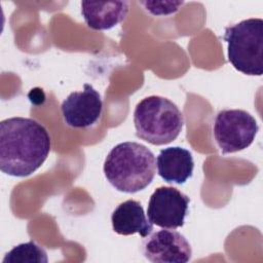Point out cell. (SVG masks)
Returning <instances> with one entry per match:
<instances>
[{
	"instance_id": "1",
	"label": "cell",
	"mask_w": 263,
	"mask_h": 263,
	"mask_svg": "<svg viewBox=\"0 0 263 263\" xmlns=\"http://www.w3.org/2000/svg\"><path fill=\"white\" fill-rule=\"evenodd\" d=\"M50 136L37 120L10 117L0 122V170L27 177L37 171L50 151Z\"/></svg>"
},
{
	"instance_id": "2",
	"label": "cell",
	"mask_w": 263,
	"mask_h": 263,
	"mask_svg": "<svg viewBox=\"0 0 263 263\" xmlns=\"http://www.w3.org/2000/svg\"><path fill=\"white\" fill-rule=\"evenodd\" d=\"M103 171L107 181L118 191L136 193L153 181L155 156L137 142H122L113 147L105 158Z\"/></svg>"
},
{
	"instance_id": "3",
	"label": "cell",
	"mask_w": 263,
	"mask_h": 263,
	"mask_svg": "<svg viewBox=\"0 0 263 263\" xmlns=\"http://www.w3.org/2000/svg\"><path fill=\"white\" fill-rule=\"evenodd\" d=\"M136 136L152 145H165L178 138L184 116L167 98L149 96L141 100L134 111Z\"/></svg>"
},
{
	"instance_id": "4",
	"label": "cell",
	"mask_w": 263,
	"mask_h": 263,
	"mask_svg": "<svg viewBox=\"0 0 263 263\" xmlns=\"http://www.w3.org/2000/svg\"><path fill=\"white\" fill-rule=\"evenodd\" d=\"M230 64L239 72L261 76L263 73V21L252 17L225 28Z\"/></svg>"
},
{
	"instance_id": "5",
	"label": "cell",
	"mask_w": 263,
	"mask_h": 263,
	"mask_svg": "<svg viewBox=\"0 0 263 263\" xmlns=\"http://www.w3.org/2000/svg\"><path fill=\"white\" fill-rule=\"evenodd\" d=\"M259 130L256 119L241 109H223L213 122L214 139L222 154L234 153L248 148Z\"/></svg>"
},
{
	"instance_id": "6",
	"label": "cell",
	"mask_w": 263,
	"mask_h": 263,
	"mask_svg": "<svg viewBox=\"0 0 263 263\" xmlns=\"http://www.w3.org/2000/svg\"><path fill=\"white\" fill-rule=\"evenodd\" d=\"M189 197L175 187L161 186L151 194L147 217L149 221L161 228L176 229L182 227L188 213Z\"/></svg>"
},
{
	"instance_id": "7",
	"label": "cell",
	"mask_w": 263,
	"mask_h": 263,
	"mask_svg": "<svg viewBox=\"0 0 263 263\" xmlns=\"http://www.w3.org/2000/svg\"><path fill=\"white\" fill-rule=\"evenodd\" d=\"M142 253L154 263H186L191 259L192 249L183 234L163 228L149 234L142 243Z\"/></svg>"
},
{
	"instance_id": "8",
	"label": "cell",
	"mask_w": 263,
	"mask_h": 263,
	"mask_svg": "<svg viewBox=\"0 0 263 263\" xmlns=\"http://www.w3.org/2000/svg\"><path fill=\"white\" fill-rule=\"evenodd\" d=\"M61 111L67 125L85 128L93 125L103 111L102 97L92 85L83 84V90L71 92L62 103Z\"/></svg>"
},
{
	"instance_id": "9",
	"label": "cell",
	"mask_w": 263,
	"mask_h": 263,
	"mask_svg": "<svg viewBox=\"0 0 263 263\" xmlns=\"http://www.w3.org/2000/svg\"><path fill=\"white\" fill-rule=\"evenodd\" d=\"M156 166L157 174L163 181L182 185L192 177L194 161L189 150L175 146L160 150Z\"/></svg>"
},
{
	"instance_id": "10",
	"label": "cell",
	"mask_w": 263,
	"mask_h": 263,
	"mask_svg": "<svg viewBox=\"0 0 263 263\" xmlns=\"http://www.w3.org/2000/svg\"><path fill=\"white\" fill-rule=\"evenodd\" d=\"M111 223L114 232L120 235L139 233L142 237H147L153 230V224L147 218L142 204L134 199H127L115 208Z\"/></svg>"
},
{
	"instance_id": "11",
	"label": "cell",
	"mask_w": 263,
	"mask_h": 263,
	"mask_svg": "<svg viewBox=\"0 0 263 263\" xmlns=\"http://www.w3.org/2000/svg\"><path fill=\"white\" fill-rule=\"evenodd\" d=\"M128 9L127 1L81 2V13L86 25L97 31L112 29L124 21Z\"/></svg>"
},
{
	"instance_id": "12",
	"label": "cell",
	"mask_w": 263,
	"mask_h": 263,
	"mask_svg": "<svg viewBox=\"0 0 263 263\" xmlns=\"http://www.w3.org/2000/svg\"><path fill=\"white\" fill-rule=\"evenodd\" d=\"M45 250L34 241L20 243L12 248L3 258V263H47Z\"/></svg>"
},
{
	"instance_id": "13",
	"label": "cell",
	"mask_w": 263,
	"mask_h": 263,
	"mask_svg": "<svg viewBox=\"0 0 263 263\" xmlns=\"http://www.w3.org/2000/svg\"><path fill=\"white\" fill-rule=\"evenodd\" d=\"M139 4L143 5L144 8L153 15H167L179 10L183 5V2H168V1H139Z\"/></svg>"
}]
</instances>
